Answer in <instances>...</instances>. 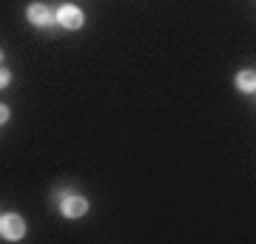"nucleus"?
Returning <instances> with one entry per match:
<instances>
[{
    "mask_svg": "<svg viewBox=\"0 0 256 244\" xmlns=\"http://www.w3.org/2000/svg\"><path fill=\"white\" fill-rule=\"evenodd\" d=\"M60 213H63L66 219H80L88 213V202L82 199V196H74V193H68V196H63L60 199Z\"/></svg>",
    "mask_w": 256,
    "mask_h": 244,
    "instance_id": "nucleus-4",
    "label": "nucleus"
},
{
    "mask_svg": "<svg viewBox=\"0 0 256 244\" xmlns=\"http://www.w3.org/2000/svg\"><path fill=\"white\" fill-rule=\"evenodd\" d=\"M0 63H3V51H0Z\"/></svg>",
    "mask_w": 256,
    "mask_h": 244,
    "instance_id": "nucleus-8",
    "label": "nucleus"
},
{
    "mask_svg": "<svg viewBox=\"0 0 256 244\" xmlns=\"http://www.w3.org/2000/svg\"><path fill=\"white\" fill-rule=\"evenodd\" d=\"M236 88L242 91V94H254V91H256V74H254V68H242V71L236 74Z\"/></svg>",
    "mask_w": 256,
    "mask_h": 244,
    "instance_id": "nucleus-5",
    "label": "nucleus"
},
{
    "mask_svg": "<svg viewBox=\"0 0 256 244\" xmlns=\"http://www.w3.org/2000/svg\"><path fill=\"white\" fill-rule=\"evenodd\" d=\"M9 82H12V71H9V68H0V91L6 88Z\"/></svg>",
    "mask_w": 256,
    "mask_h": 244,
    "instance_id": "nucleus-6",
    "label": "nucleus"
},
{
    "mask_svg": "<svg viewBox=\"0 0 256 244\" xmlns=\"http://www.w3.org/2000/svg\"><path fill=\"white\" fill-rule=\"evenodd\" d=\"M0 236L9 242H20L26 236V222L20 213H3L0 216Z\"/></svg>",
    "mask_w": 256,
    "mask_h": 244,
    "instance_id": "nucleus-1",
    "label": "nucleus"
},
{
    "mask_svg": "<svg viewBox=\"0 0 256 244\" xmlns=\"http://www.w3.org/2000/svg\"><path fill=\"white\" fill-rule=\"evenodd\" d=\"M26 17H28V23L37 26V28H48V26H54V23H57L54 11L48 9L46 3H32V6L26 9Z\"/></svg>",
    "mask_w": 256,
    "mask_h": 244,
    "instance_id": "nucleus-3",
    "label": "nucleus"
},
{
    "mask_svg": "<svg viewBox=\"0 0 256 244\" xmlns=\"http://www.w3.org/2000/svg\"><path fill=\"white\" fill-rule=\"evenodd\" d=\"M54 20H57V26H63L68 28V31H77V28L86 23V17H82V11L77 9V6H72V3H63L60 9L54 11Z\"/></svg>",
    "mask_w": 256,
    "mask_h": 244,
    "instance_id": "nucleus-2",
    "label": "nucleus"
},
{
    "mask_svg": "<svg viewBox=\"0 0 256 244\" xmlns=\"http://www.w3.org/2000/svg\"><path fill=\"white\" fill-rule=\"evenodd\" d=\"M9 122V105H0V125Z\"/></svg>",
    "mask_w": 256,
    "mask_h": 244,
    "instance_id": "nucleus-7",
    "label": "nucleus"
}]
</instances>
